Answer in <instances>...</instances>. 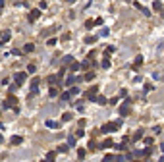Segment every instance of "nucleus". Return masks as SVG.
<instances>
[{"mask_svg": "<svg viewBox=\"0 0 164 162\" xmlns=\"http://www.w3.org/2000/svg\"><path fill=\"white\" fill-rule=\"evenodd\" d=\"M131 99H126L122 102V106H120V116L124 118V116H127V114H131Z\"/></svg>", "mask_w": 164, "mask_h": 162, "instance_id": "obj_1", "label": "nucleus"}, {"mask_svg": "<svg viewBox=\"0 0 164 162\" xmlns=\"http://www.w3.org/2000/svg\"><path fill=\"white\" fill-rule=\"evenodd\" d=\"M14 106H17V99H16V95H10L6 100H4V104H2V108H14Z\"/></svg>", "mask_w": 164, "mask_h": 162, "instance_id": "obj_2", "label": "nucleus"}, {"mask_svg": "<svg viewBox=\"0 0 164 162\" xmlns=\"http://www.w3.org/2000/svg\"><path fill=\"white\" fill-rule=\"evenodd\" d=\"M116 127H118L116 122H108V124H104L101 127V131H102V133H112V131H116Z\"/></svg>", "mask_w": 164, "mask_h": 162, "instance_id": "obj_3", "label": "nucleus"}, {"mask_svg": "<svg viewBox=\"0 0 164 162\" xmlns=\"http://www.w3.org/2000/svg\"><path fill=\"white\" fill-rule=\"evenodd\" d=\"M97 91H98V87H97V85H93V87H91V89H89V91L85 93V99L93 102V100H95V99H97Z\"/></svg>", "mask_w": 164, "mask_h": 162, "instance_id": "obj_4", "label": "nucleus"}, {"mask_svg": "<svg viewBox=\"0 0 164 162\" xmlns=\"http://www.w3.org/2000/svg\"><path fill=\"white\" fill-rule=\"evenodd\" d=\"M25 79H27V73H25V71H17L16 75H14V81H16L17 85H21V83L25 81Z\"/></svg>", "mask_w": 164, "mask_h": 162, "instance_id": "obj_5", "label": "nucleus"}, {"mask_svg": "<svg viewBox=\"0 0 164 162\" xmlns=\"http://www.w3.org/2000/svg\"><path fill=\"white\" fill-rule=\"evenodd\" d=\"M41 17V10H31L29 12V21H35V19Z\"/></svg>", "mask_w": 164, "mask_h": 162, "instance_id": "obj_6", "label": "nucleus"}, {"mask_svg": "<svg viewBox=\"0 0 164 162\" xmlns=\"http://www.w3.org/2000/svg\"><path fill=\"white\" fill-rule=\"evenodd\" d=\"M39 83H41V81H39L37 77L31 81V95H37V91H39Z\"/></svg>", "mask_w": 164, "mask_h": 162, "instance_id": "obj_7", "label": "nucleus"}, {"mask_svg": "<svg viewBox=\"0 0 164 162\" xmlns=\"http://www.w3.org/2000/svg\"><path fill=\"white\" fill-rule=\"evenodd\" d=\"M10 41V31H4L2 35H0V45H4V43Z\"/></svg>", "mask_w": 164, "mask_h": 162, "instance_id": "obj_8", "label": "nucleus"}, {"mask_svg": "<svg viewBox=\"0 0 164 162\" xmlns=\"http://www.w3.org/2000/svg\"><path fill=\"white\" fill-rule=\"evenodd\" d=\"M141 64H143V56H141V54H139V56L135 58V62H133V66H131V68H133V70H135V71H137V68H139V66H141Z\"/></svg>", "mask_w": 164, "mask_h": 162, "instance_id": "obj_9", "label": "nucleus"}, {"mask_svg": "<svg viewBox=\"0 0 164 162\" xmlns=\"http://www.w3.org/2000/svg\"><path fill=\"white\" fill-rule=\"evenodd\" d=\"M135 6H137V10H141V14H145V16H151V10H149V8L141 6V4H139V2H135Z\"/></svg>", "mask_w": 164, "mask_h": 162, "instance_id": "obj_10", "label": "nucleus"}, {"mask_svg": "<svg viewBox=\"0 0 164 162\" xmlns=\"http://www.w3.org/2000/svg\"><path fill=\"white\" fill-rule=\"evenodd\" d=\"M23 143V137L21 135H14L12 137V145H21Z\"/></svg>", "mask_w": 164, "mask_h": 162, "instance_id": "obj_11", "label": "nucleus"}, {"mask_svg": "<svg viewBox=\"0 0 164 162\" xmlns=\"http://www.w3.org/2000/svg\"><path fill=\"white\" fill-rule=\"evenodd\" d=\"M114 143H112V139H106L104 143H101V149H112Z\"/></svg>", "mask_w": 164, "mask_h": 162, "instance_id": "obj_12", "label": "nucleus"}, {"mask_svg": "<svg viewBox=\"0 0 164 162\" xmlns=\"http://www.w3.org/2000/svg\"><path fill=\"white\" fill-rule=\"evenodd\" d=\"M77 70H81V66H79V62H73V60H72V66H69V71H77Z\"/></svg>", "mask_w": 164, "mask_h": 162, "instance_id": "obj_13", "label": "nucleus"}, {"mask_svg": "<svg viewBox=\"0 0 164 162\" xmlns=\"http://www.w3.org/2000/svg\"><path fill=\"white\" fill-rule=\"evenodd\" d=\"M54 158H56V151H48V153H46V160L52 162Z\"/></svg>", "mask_w": 164, "mask_h": 162, "instance_id": "obj_14", "label": "nucleus"}, {"mask_svg": "<svg viewBox=\"0 0 164 162\" xmlns=\"http://www.w3.org/2000/svg\"><path fill=\"white\" fill-rule=\"evenodd\" d=\"M58 75H48V83H50V85H58Z\"/></svg>", "mask_w": 164, "mask_h": 162, "instance_id": "obj_15", "label": "nucleus"}, {"mask_svg": "<svg viewBox=\"0 0 164 162\" xmlns=\"http://www.w3.org/2000/svg\"><path fill=\"white\" fill-rule=\"evenodd\" d=\"M33 50H35V45H33V43H27V45L23 46V52H33Z\"/></svg>", "mask_w": 164, "mask_h": 162, "instance_id": "obj_16", "label": "nucleus"}, {"mask_svg": "<svg viewBox=\"0 0 164 162\" xmlns=\"http://www.w3.org/2000/svg\"><path fill=\"white\" fill-rule=\"evenodd\" d=\"M153 10H155V12H160V10H162V2H158V0L153 2Z\"/></svg>", "mask_w": 164, "mask_h": 162, "instance_id": "obj_17", "label": "nucleus"}, {"mask_svg": "<svg viewBox=\"0 0 164 162\" xmlns=\"http://www.w3.org/2000/svg\"><path fill=\"white\" fill-rule=\"evenodd\" d=\"M60 99H62L64 102H68L69 99H72V95H69V91H66V93H62V95H60Z\"/></svg>", "mask_w": 164, "mask_h": 162, "instance_id": "obj_18", "label": "nucleus"}, {"mask_svg": "<svg viewBox=\"0 0 164 162\" xmlns=\"http://www.w3.org/2000/svg\"><path fill=\"white\" fill-rule=\"evenodd\" d=\"M46 127H50V129H56V127H58V124H56L54 120H46Z\"/></svg>", "mask_w": 164, "mask_h": 162, "instance_id": "obj_19", "label": "nucleus"}, {"mask_svg": "<svg viewBox=\"0 0 164 162\" xmlns=\"http://www.w3.org/2000/svg\"><path fill=\"white\" fill-rule=\"evenodd\" d=\"M68 145L69 147H75V135H68Z\"/></svg>", "mask_w": 164, "mask_h": 162, "instance_id": "obj_20", "label": "nucleus"}, {"mask_svg": "<svg viewBox=\"0 0 164 162\" xmlns=\"http://www.w3.org/2000/svg\"><path fill=\"white\" fill-rule=\"evenodd\" d=\"M133 139H135V141L143 139V129H137V131H135V135H133Z\"/></svg>", "mask_w": 164, "mask_h": 162, "instance_id": "obj_21", "label": "nucleus"}, {"mask_svg": "<svg viewBox=\"0 0 164 162\" xmlns=\"http://www.w3.org/2000/svg\"><path fill=\"white\" fill-rule=\"evenodd\" d=\"M79 66H81L83 70H87V68L91 66V58H87V60H85V62H81V64H79Z\"/></svg>", "mask_w": 164, "mask_h": 162, "instance_id": "obj_22", "label": "nucleus"}, {"mask_svg": "<svg viewBox=\"0 0 164 162\" xmlns=\"http://www.w3.org/2000/svg\"><path fill=\"white\" fill-rule=\"evenodd\" d=\"M73 83H75V77H73V75H69L68 79L64 81V85H73Z\"/></svg>", "mask_w": 164, "mask_h": 162, "instance_id": "obj_23", "label": "nucleus"}, {"mask_svg": "<svg viewBox=\"0 0 164 162\" xmlns=\"http://www.w3.org/2000/svg\"><path fill=\"white\" fill-rule=\"evenodd\" d=\"M97 39L98 37H85V43L87 45H93V43H97Z\"/></svg>", "mask_w": 164, "mask_h": 162, "instance_id": "obj_24", "label": "nucleus"}, {"mask_svg": "<svg viewBox=\"0 0 164 162\" xmlns=\"http://www.w3.org/2000/svg\"><path fill=\"white\" fill-rule=\"evenodd\" d=\"M37 71V66H33V64H29L27 66V73H35Z\"/></svg>", "mask_w": 164, "mask_h": 162, "instance_id": "obj_25", "label": "nucleus"}, {"mask_svg": "<svg viewBox=\"0 0 164 162\" xmlns=\"http://www.w3.org/2000/svg\"><path fill=\"white\" fill-rule=\"evenodd\" d=\"M56 153H68V145H62V147H58V151H56Z\"/></svg>", "mask_w": 164, "mask_h": 162, "instance_id": "obj_26", "label": "nucleus"}, {"mask_svg": "<svg viewBox=\"0 0 164 162\" xmlns=\"http://www.w3.org/2000/svg\"><path fill=\"white\" fill-rule=\"evenodd\" d=\"M69 95H72V97L79 95V89H77V87H72V89H69Z\"/></svg>", "mask_w": 164, "mask_h": 162, "instance_id": "obj_27", "label": "nucleus"}, {"mask_svg": "<svg viewBox=\"0 0 164 162\" xmlns=\"http://www.w3.org/2000/svg\"><path fill=\"white\" fill-rule=\"evenodd\" d=\"M48 95H50V97H58V89H56V87H52V89L48 91Z\"/></svg>", "mask_w": 164, "mask_h": 162, "instance_id": "obj_28", "label": "nucleus"}, {"mask_svg": "<svg viewBox=\"0 0 164 162\" xmlns=\"http://www.w3.org/2000/svg\"><path fill=\"white\" fill-rule=\"evenodd\" d=\"M72 60H73L72 56H64L62 58V64H72Z\"/></svg>", "mask_w": 164, "mask_h": 162, "instance_id": "obj_29", "label": "nucleus"}, {"mask_svg": "<svg viewBox=\"0 0 164 162\" xmlns=\"http://www.w3.org/2000/svg\"><path fill=\"white\" fill-rule=\"evenodd\" d=\"M72 118H73V116L69 114V112H66V114L62 116V120H64V122H69V120H72Z\"/></svg>", "mask_w": 164, "mask_h": 162, "instance_id": "obj_30", "label": "nucleus"}, {"mask_svg": "<svg viewBox=\"0 0 164 162\" xmlns=\"http://www.w3.org/2000/svg\"><path fill=\"white\" fill-rule=\"evenodd\" d=\"M102 68H104V70L110 68V60H108V58H104V60H102Z\"/></svg>", "mask_w": 164, "mask_h": 162, "instance_id": "obj_31", "label": "nucleus"}, {"mask_svg": "<svg viewBox=\"0 0 164 162\" xmlns=\"http://www.w3.org/2000/svg\"><path fill=\"white\" fill-rule=\"evenodd\" d=\"M85 154H87L85 149H79V151H77V156H79V158H85Z\"/></svg>", "mask_w": 164, "mask_h": 162, "instance_id": "obj_32", "label": "nucleus"}, {"mask_svg": "<svg viewBox=\"0 0 164 162\" xmlns=\"http://www.w3.org/2000/svg\"><path fill=\"white\" fill-rule=\"evenodd\" d=\"M93 77H95V73H93V71H87V73H85V79H87V81H91Z\"/></svg>", "mask_w": 164, "mask_h": 162, "instance_id": "obj_33", "label": "nucleus"}, {"mask_svg": "<svg viewBox=\"0 0 164 162\" xmlns=\"http://www.w3.org/2000/svg\"><path fill=\"white\" fill-rule=\"evenodd\" d=\"M95 100L98 102V104H106V99H104V97H97Z\"/></svg>", "mask_w": 164, "mask_h": 162, "instance_id": "obj_34", "label": "nucleus"}, {"mask_svg": "<svg viewBox=\"0 0 164 162\" xmlns=\"http://www.w3.org/2000/svg\"><path fill=\"white\" fill-rule=\"evenodd\" d=\"M145 145L147 147H153V137H145Z\"/></svg>", "mask_w": 164, "mask_h": 162, "instance_id": "obj_35", "label": "nucleus"}, {"mask_svg": "<svg viewBox=\"0 0 164 162\" xmlns=\"http://www.w3.org/2000/svg\"><path fill=\"white\" fill-rule=\"evenodd\" d=\"M108 33H110V31H108V27H104L102 31H101V37H108Z\"/></svg>", "mask_w": 164, "mask_h": 162, "instance_id": "obj_36", "label": "nucleus"}, {"mask_svg": "<svg viewBox=\"0 0 164 162\" xmlns=\"http://www.w3.org/2000/svg\"><path fill=\"white\" fill-rule=\"evenodd\" d=\"M118 151H126V143H120V145H114Z\"/></svg>", "mask_w": 164, "mask_h": 162, "instance_id": "obj_37", "label": "nucleus"}, {"mask_svg": "<svg viewBox=\"0 0 164 162\" xmlns=\"http://www.w3.org/2000/svg\"><path fill=\"white\" fill-rule=\"evenodd\" d=\"M85 27H87V29H91V27H95V21H91V19H89V21L85 23Z\"/></svg>", "mask_w": 164, "mask_h": 162, "instance_id": "obj_38", "label": "nucleus"}, {"mask_svg": "<svg viewBox=\"0 0 164 162\" xmlns=\"http://www.w3.org/2000/svg\"><path fill=\"white\" fill-rule=\"evenodd\" d=\"M12 54H14V56H21L23 52H21V50H17V48H14V50H12Z\"/></svg>", "mask_w": 164, "mask_h": 162, "instance_id": "obj_39", "label": "nucleus"}, {"mask_svg": "<svg viewBox=\"0 0 164 162\" xmlns=\"http://www.w3.org/2000/svg\"><path fill=\"white\" fill-rule=\"evenodd\" d=\"M104 160H110L112 162V160H116V156H114V154H106V156H104Z\"/></svg>", "mask_w": 164, "mask_h": 162, "instance_id": "obj_40", "label": "nucleus"}, {"mask_svg": "<svg viewBox=\"0 0 164 162\" xmlns=\"http://www.w3.org/2000/svg\"><path fill=\"white\" fill-rule=\"evenodd\" d=\"M153 91V85H151V83H147V85H145V93H151Z\"/></svg>", "mask_w": 164, "mask_h": 162, "instance_id": "obj_41", "label": "nucleus"}, {"mask_svg": "<svg viewBox=\"0 0 164 162\" xmlns=\"http://www.w3.org/2000/svg\"><path fill=\"white\" fill-rule=\"evenodd\" d=\"M17 87H19V85H17V83H14V85H12V87H10V93H16V89H17Z\"/></svg>", "mask_w": 164, "mask_h": 162, "instance_id": "obj_42", "label": "nucleus"}, {"mask_svg": "<svg viewBox=\"0 0 164 162\" xmlns=\"http://www.w3.org/2000/svg\"><path fill=\"white\" fill-rule=\"evenodd\" d=\"M44 8H46V2H44V0H43V2L39 4V10H44Z\"/></svg>", "mask_w": 164, "mask_h": 162, "instance_id": "obj_43", "label": "nucleus"}, {"mask_svg": "<svg viewBox=\"0 0 164 162\" xmlns=\"http://www.w3.org/2000/svg\"><path fill=\"white\" fill-rule=\"evenodd\" d=\"M75 135H77V137H83V135H85V131H83V129H77Z\"/></svg>", "mask_w": 164, "mask_h": 162, "instance_id": "obj_44", "label": "nucleus"}, {"mask_svg": "<svg viewBox=\"0 0 164 162\" xmlns=\"http://www.w3.org/2000/svg\"><path fill=\"white\" fill-rule=\"evenodd\" d=\"M2 6H4V0H0V10H2Z\"/></svg>", "mask_w": 164, "mask_h": 162, "instance_id": "obj_45", "label": "nucleus"}, {"mask_svg": "<svg viewBox=\"0 0 164 162\" xmlns=\"http://www.w3.org/2000/svg\"><path fill=\"white\" fill-rule=\"evenodd\" d=\"M2 141H4V137H2V135H0V143H2Z\"/></svg>", "mask_w": 164, "mask_h": 162, "instance_id": "obj_46", "label": "nucleus"}, {"mask_svg": "<svg viewBox=\"0 0 164 162\" xmlns=\"http://www.w3.org/2000/svg\"><path fill=\"white\" fill-rule=\"evenodd\" d=\"M68 2H75V0H68Z\"/></svg>", "mask_w": 164, "mask_h": 162, "instance_id": "obj_47", "label": "nucleus"}, {"mask_svg": "<svg viewBox=\"0 0 164 162\" xmlns=\"http://www.w3.org/2000/svg\"><path fill=\"white\" fill-rule=\"evenodd\" d=\"M0 35H2V33H0Z\"/></svg>", "mask_w": 164, "mask_h": 162, "instance_id": "obj_48", "label": "nucleus"}]
</instances>
